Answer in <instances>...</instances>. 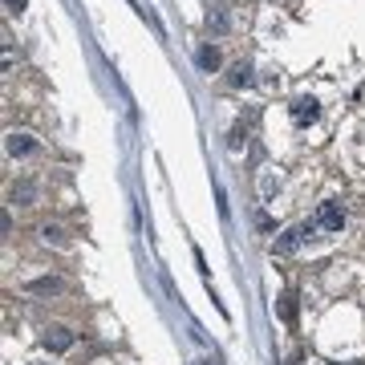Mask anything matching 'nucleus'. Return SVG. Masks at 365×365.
Returning a JSON list of instances; mask_svg holds the SVG:
<instances>
[{"label":"nucleus","instance_id":"5","mask_svg":"<svg viewBox=\"0 0 365 365\" xmlns=\"http://www.w3.org/2000/svg\"><path fill=\"white\" fill-rule=\"evenodd\" d=\"M4 146H9V155H13V158L37 155V138H33V134H9V142H4Z\"/></svg>","mask_w":365,"mask_h":365},{"label":"nucleus","instance_id":"9","mask_svg":"<svg viewBox=\"0 0 365 365\" xmlns=\"http://www.w3.org/2000/svg\"><path fill=\"white\" fill-rule=\"evenodd\" d=\"M231 85H252V65H248V61L231 65Z\"/></svg>","mask_w":365,"mask_h":365},{"label":"nucleus","instance_id":"8","mask_svg":"<svg viewBox=\"0 0 365 365\" xmlns=\"http://www.w3.org/2000/svg\"><path fill=\"white\" fill-rule=\"evenodd\" d=\"M195 61H199V70H219V49H215V45H203V49H199L195 53Z\"/></svg>","mask_w":365,"mask_h":365},{"label":"nucleus","instance_id":"11","mask_svg":"<svg viewBox=\"0 0 365 365\" xmlns=\"http://www.w3.org/2000/svg\"><path fill=\"white\" fill-rule=\"evenodd\" d=\"M41 239H45V244H65V236H61V227H57V224H45L41 227Z\"/></svg>","mask_w":365,"mask_h":365},{"label":"nucleus","instance_id":"12","mask_svg":"<svg viewBox=\"0 0 365 365\" xmlns=\"http://www.w3.org/2000/svg\"><path fill=\"white\" fill-rule=\"evenodd\" d=\"M280 312H284V321H293V317H296V309H293V296H284V305H280Z\"/></svg>","mask_w":365,"mask_h":365},{"label":"nucleus","instance_id":"7","mask_svg":"<svg viewBox=\"0 0 365 365\" xmlns=\"http://www.w3.org/2000/svg\"><path fill=\"white\" fill-rule=\"evenodd\" d=\"M227 25H231V16H227V4H215L207 13V28H215V33H227Z\"/></svg>","mask_w":365,"mask_h":365},{"label":"nucleus","instance_id":"3","mask_svg":"<svg viewBox=\"0 0 365 365\" xmlns=\"http://www.w3.org/2000/svg\"><path fill=\"white\" fill-rule=\"evenodd\" d=\"M41 341H45V349H49V353H65V349H73V333L65 329V325H49Z\"/></svg>","mask_w":365,"mask_h":365},{"label":"nucleus","instance_id":"10","mask_svg":"<svg viewBox=\"0 0 365 365\" xmlns=\"http://www.w3.org/2000/svg\"><path fill=\"white\" fill-rule=\"evenodd\" d=\"M33 195H37V191H33V182H21V187H13V203H33Z\"/></svg>","mask_w":365,"mask_h":365},{"label":"nucleus","instance_id":"13","mask_svg":"<svg viewBox=\"0 0 365 365\" xmlns=\"http://www.w3.org/2000/svg\"><path fill=\"white\" fill-rule=\"evenodd\" d=\"M25 4H28V0H4V9H9V13H21Z\"/></svg>","mask_w":365,"mask_h":365},{"label":"nucleus","instance_id":"2","mask_svg":"<svg viewBox=\"0 0 365 365\" xmlns=\"http://www.w3.org/2000/svg\"><path fill=\"white\" fill-rule=\"evenodd\" d=\"M317 227H325V231H341L345 227V211H341L337 199H325L317 207Z\"/></svg>","mask_w":365,"mask_h":365},{"label":"nucleus","instance_id":"4","mask_svg":"<svg viewBox=\"0 0 365 365\" xmlns=\"http://www.w3.org/2000/svg\"><path fill=\"white\" fill-rule=\"evenodd\" d=\"M293 122L296 126H309V122H317V114H321V106H317V98H309V94H305V98H296L293 102Z\"/></svg>","mask_w":365,"mask_h":365},{"label":"nucleus","instance_id":"1","mask_svg":"<svg viewBox=\"0 0 365 365\" xmlns=\"http://www.w3.org/2000/svg\"><path fill=\"white\" fill-rule=\"evenodd\" d=\"M312 231H317V224H296V227H288L276 244H272V252H280V256H288V252H296L300 244H309L312 239Z\"/></svg>","mask_w":365,"mask_h":365},{"label":"nucleus","instance_id":"6","mask_svg":"<svg viewBox=\"0 0 365 365\" xmlns=\"http://www.w3.org/2000/svg\"><path fill=\"white\" fill-rule=\"evenodd\" d=\"M61 288H65V284L57 280V276H41V280H33V284H28V293H37V296H57Z\"/></svg>","mask_w":365,"mask_h":365}]
</instances>
